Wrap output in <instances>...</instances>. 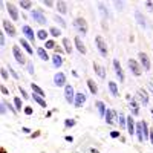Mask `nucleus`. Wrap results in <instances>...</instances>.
<instances>
[{
    "label": "nucleus",
    "instance_id": "1",
    "mask_svg": "<svg viewBox=\"0 0 153 153\" xmlns=\"http://www.w3.org/2000/svg\"><path fill=\"white\" fill-rule=\"evenodd\" d=\"M74 28L76 31L78 35H87V31H89V26H87V22L83 19V17H75L74 19Z\"/></svg>",
    "mask_w": 153,
    "mask_h": 153
},
{
    "label": "nucleus",
    "instance_id": "2",
    "mask_svg": "<svg viewBox=\"0 0 153 153\" xmlns=\"http://www.w3.org/2000/svg\"><path fill=\"white\" fill-rule=\"evenodd\" d=\"M95 46H97L98 54L103 57V58H107V55H109V48H107L106 40H104L101 35H97V37H95Z\"/></svg>",
    "mask_w": 153,
    "mask_h": 153
},
{
    "label": "nucleus",
    "instance_id": "3",
    "mask_svg": "<svg viewBox=\"0 0 153 153\" xmlns=\"http://www.w3.org/2000/svg\"><path fill=\"white\" fill-rule=\"evenodd\" d=\"M12 57L16 58V61L19 63L20 66H26V63H28L26 55H25V51H23L19 45H14V46H12Z\"/></svg>",
    "mask_w": 153,
    "mask_h": 153
},
{
    "label": "nucleus",
    "instance_id": "4",
    "mask_svg": "<svg viewBox=\"0 0 153 153\" xmlns=\"http://www.w3.org/2000/svg\"><path fill=\"white\" fill-rule=\"evenodd\" d=\"M29 16H31V19H32L34 22H37L38 25H46V23H48V17H46L45 11H43L42 8L32 9V11L29 12Z\"/></svg>",
    "mask_w": 153,
    "mask_h": 153
},
{
    "label": "nucleus",
    "instance_id": "5",
    "mask_svg": "<svg viewBox=\"0 0 153 153\" xmlns=\"http://www.w3.org/2000/svg\"><path fill=\"white\" fill-rule=\"evenodd\" d=\"M127 68H129L130 74L135 75V76H141L143 75V68H141V65H139V61L135 60V58L127 60Z\"/></svg>",
    "mask_w": 153,
    "mask_h": 153
},
{
    "label": "nucleus",
    "instance_id": "6",
    "mask_svg": "<svg viewBox=\"0 0 153 153\" xmlns=\"http://www.w3.org/2000/svg\"><path fill=\"white\" fill-rule=\"evenodd\" d=\"M22 34H23V37L26 38L31 45H35L37 34H34V29L29 26V25H23V26H22Z\"/></svg>",
    "mask_w": 153,
    "mask_h": 153
},
{
    "label": "nucleus",
    "instance_id": "7",
    "mask_svg": "<svg viewBox=\"0 0 153 153\" xmlns=\"http://www.w3.org/2000/svg\"><path fill=\"white\" fill-rule=\"evenodd\" d=\"M2 26H3V32L6 35H9L11 38H14L17 35V31H16V26L12 25V22H9L8 19H3L2 20Z\"/></svg>",
    "mask_w": 153,
    "mask_h": 153
},
{
    "label": "nucleus",
    "instance_id": "8",
    "mask_svg": "<svg viewBox=\"0 0 153 153\" xmlns=\"http://www.w3.org/2000/svg\"><path fill=\"white\" fill-rule=\"evenodd\" d=\"M129 109H130V115H132V117H139V113H141V103L138 101L136 97H133L129 101Z\"/></svg>",
    "mask_w": 153,
    "mask_h": 153
},
{
    "label": "nucleus",
    "instance_id": "9",
    "mask_svg": "<svg viewBox=\"0 0 153 153\" xmlns=\"http://www.w3.org/2000/svg\"><path fill=\"white\" fill-rule=\"evenodd\" d=\"M112 65H113V69H115V75L118 76L120 83H124V81H126V75H124V71H123V66H121L120 60H118V58H113Z\"/></svg>",
    "mask_w": 153,
    "mask_h": 153
},
{
    "label": "nucleus",
    "instance_id": "10",
    "mask_svg": "<svg viewBox=\"0 0 153 153\" xmlns=\"http://www.w3.org/2000/svg\"><path fill=\"white\" fill-rule=\"evenodd\" d=\"M118 112L117 110H113V109H110V107H107V110H106V115H104V121H106V124L107 126H113L115 123H117V120H118Z\"/></svg>",
    "mask_w": 153,
    "mask_h": 153
},
{
    "label": "nucleus",
    "instance_id": "11",
    "mask_svg": "<svg viewBox=\"0 0 153 153\" xmlns=\"http://www.w3.org/2000/svg\"><path fill=\"white\" fill-rule=\"evenodd\" d=\"M5 6H6V11H8V14H9L11 20H12V22H19L20 16H19V9H17V6L12 3V2H6Z\"/></svg>",
    "mask_w": 153,
    "mask_h": 153
},
{
    "label": "nucleus",
    "instance_id": "12",
    "mask_svg": "<svg viewBox=\"0 0 153 153\" xmlns=\"http://www.w3.org/2000/svg\"><path fill=\"white\" fill-rule=\"evenodd\" d=\"M52 81H54V86H55V87H65V86L68 84L66 74H65V72H57V74L54 75Z\"/></svg>",
    "mask_w": 153,
    "mask_h": 153
},
{
    "label": "nucleus",
    "instance_id": "13",
    "mask_svg": "<svg viewBox=\"0 0 153 153\" xmlns=\"http://www.w3.org/2000/svg\"><path fill=\"white\" fill-rule=\"evenodd\" d=\"M75 89L72 84H66L65 86V100H66V103L68 104H74V101H75Z\"/></svg>",
    "mask_w": 153,
    "mask_h": 153
},
{
    "label": "nucleus",
    "instance_id": "14",
    "mask_svg": "<svg viewBox=\"0 0 153 153\" xmlns=\"http://www.w3.org/2000/svg\"><path fill=\"white\" fill-rule=\"evenodd\" d=\"M138 58H139V65H141L143 71H144V72H149L150 68H152V63H150L149 55H147L146 52H139V54H138Z\"/></svg>",
    "mask_w": 153,
    "mask_h": 153
},
{
    "label": "nucleus",
    "instance_id": "15",
    "mask_svg": "<svg viewBox=\"0 0 153 153\" xmlns=\"http://www.w3.org/2000/svg\"><path fill=\"white\" fill-rule=\"evenodd\" d=\"M136 98H138V101H139V103H141L143 106H149L150 95H149V92L146 91V89H138V92H136Z\"/></svg>",
    "mask_w": 153,
    "mask_h": 153
},
{
    "label": "nucleus",
    "instance_id": "16",
    "mask_svg": "<svg viewBox=\"0 0 153 153\" xmlns=\"http://www.w3.org/2000/svg\"><path fill=\"white\" fill-rule=\"evenodd\" d=\"M86 100H87V95L81 91V92H76L75 94V101H74V106H75V109H80V107H83V104L86 103Z\"/></svg>",
    "mask_w": 153,
    "mask_h": 153
},
{
    "label": "nucleus",
    "instance_id": "17",
    "mask_svg": "<svg viewBox=\"0 0 153 153\" xmlns=\"http://www.w3.org/2000/svg\"><path fill=\"white\" fill-rule=\"evenodd\" d=\"M126 130L130 136H135V133H136V123L132 115H127V129Z\"/></svg>",
    "mask_w": 153,
    "mask_h": 153
},
{
    "label": "nucleus",
    "instance_id": "18",
    "mask_svg": "<svg viewBox=\"0 0 153 153\" xmlns=\"http://www.w3.org/2000/svg\"><path fill=\"white\" fill-rule=\"evenodd\" d=\"M20 46H22V49L25 51V54H28V55H34V48H32V45L26 40L25 37H22L20 38Z\"/></svg>",
    "mask_w": 153,
    "mask_h": 153
},
{
    "label": "nucleus",
    "instance_id": "19",
    "mask_svg": "<svg viewBox=\"0 0 153 153\" xmlns=\"http://www.w3.org/2000/svg\"><path fill=\"white\" fill-rule=\"evenodd\" d=\"M74 45H75V48H76V51H78L80 54H86L87 52V49H86V45L83 43V40H81V37L80 35H76L75 38H74Z\"/></svg>",
    "mask_w": 153,
    "mask_h": 153
},
{
    "label": "nucleus",
    "instance_id": "20",
    "mask_svg": "<svg viewBox=\"0 0 153 153\" xmlns=\"http://www.w3.org/2000/svg\"><path fill=\"white\" fill-rule=\"evenodd\" d=\"M135 20L138 22V25H139V26H141V28H147V20H146V17H144V14H143V12L141 11H139V9H135Z\"/></svg>",
    "mask_w": 153,
    "mask_h": 153
},
{
    "label": "nucleus",
    "instance_id": "21",
    "mask_svg": "<svg viewBox=\"0 0 153 153\" xmlns=\"http://www.w3.org/2000/svg\"><path fill=\"white\" fill-rule=\"evenodd\" d=\"M94 71L100 80H106V68L101 66L100 63H94Z\"/></svg>",
    "mask_w": 153,
    "mask_h": 153
},
{
    "label": "nucleus",
    "instance_id": "22",
    "mask_svg": "<svg viewBox=\"0 0 153 153\" xmlns=\"http://www.w3.org/2000/svg\"><path fill=\"white\" fill-rule=\"evenodd\" d=\"M95 109L98 112V115L101 118H104V115H106V110H107V106L104 104V101H101V100H97L95 101Z\"/></svg>",
    "mask_w": 153,
    "mask_h": 153
},
{
    "label": "nucleus",
    "instance_id": "23",
    "mask_svg": "<svg viewBox=\"0 0 153 153\" xmlns=\"http://www.w3.org/2000/svg\"><path fill=\"white\" fill-rule=\"evenodd\" d=\"M35 54L38 55V58L43 60V61H49V60H51V57H49V54H48V51L45 49V46H38V48L35 49Z\"/></svg>",
    "mask_w": 153,
    "mask_h": 153
},
{
    "label": "nucleus",
    "instance_id": "24",
    "mask_svg": "<svg viewBox=\"0 0 153 153\" xmlns=\"http://www.w3.org/2000/svg\"><path fill=\"white\" fill-rule=\"evenodd\" d=\"M51 61H52V66L55 69H60L63 66V63H65V58H63V55H58V54H54L52 57H51Z\"/></svg>",
    "mask_w": 153,
    "mask_h": 153
},
{
    "label": "nucleus",
    "instance_id": "25",
    "mask_svg": "<svg viewBox=\"0 0 153 153\" xmlns=\"http://www.w3.org/2000/svg\"><path fill=\"white\" fill-rule=\"evenodd\" d=\"M55 9L58 11V14L65 16V14H68V3L63 2V0H60V2H55Z\"/></svg>",
    "mask_w": 153,
    "mask_h": 153
},
{
    "label": "nucleus",
    "instance_id": "26",
    "mask_svg": "<svg viewBox=\"0 0 153 153\" xmlns=\"http://www.w3.org/2000/svg\"><path fill=\"white\" fill-rule=\"evenodd\" d=\"M107 89H109V92H110V95H112L113 98L120 97V92H118V84L115 83V81H109V83H107Z\"/></svg>",
    "mask_w": 153,
    "mask_h": 153
},
{
    "label": "nucleus",
    "instance_id": "27",
    "mask_svg": "<svg viewBox=\"0 0 153 153\" xmlns=\"http://www.w3.org/2000/svg\"><path fill=\"white\" fill-rule=\"evenodd\" d=\"M135 136L138 138V141L139 143H146L144 141V132H143V124H141V121H138L136 123V133H135Z\"/></svg>",
    "mask_w": 153,
    "mask_h": 153
},
{
    "label": "nucleus",
    "instance_id": "28",
    "mask_svg": "<svg viewBox=\"0 0 153 153\" xmlns=\"http://www.w3.org/2000/svg\"><path fill=\"white\" fill-rule=\"evenodd\" d=\"M61 45H63V49L66 51V54H72L74 48H72V43H71V40H69L68 37H63V40H61Z\"/></svg>",
    "mask_w": 153,
    "mask_h": 153
},
{
    "label": "nucleus",
    "instance_id": "29",
    "mask_svg": "<svg viewBox=\"0 0 153 153\" xmlns=\"http://www.w3.org/2000/svg\"><path fill=\"white\" fill-rule=\"evenodd\" d=\"M98 11H100L101 17H103V20L106 22V20L109 19V11H107V8H106V5H104L103 2H100V3H98Z\"/></svg>",
    "mask_w": 153,
    "mask_h": 153
},
{
    "label": "nucleus",
    "instance_id": "30",
    "mask_svg": "<svg viewBox=\"0 0 153 153\" xmlns=\"http://www.w3.org/2000/svg\"><path fill=\"white\" fill-rule=\"evenodd\" d=\"M117 123L120 124V129H127V115H124L123 112H120Z\"/></svg>",
    "mask_w": 153,
    "mask_h": 153
},
{
    "label": "nucleus",
    "instance_id": "31",
    "mask_svg": "<svg viewBox=\"0 0 153 153\" xmlns=\"http://www.w3.org/2000/svg\"><path fill=\"white\" fill-rule=\"evenodd\" d=\"M32 100H34V103H35V104H38L40 107H43V109H46V107H48V104H46V100H45L43 97H38V95L32 94Z\"/></svg>",
    "mask_w": 153,
    "mask_h": 153
},
{
    "label": "nucleus",
    "instance_id": "32",
    "mask_svg": "<svg viewBox=\"0 0 153 153\" xmlns=\"http://www.w3.org/2000/svg\"><path fill=\"white\" fill-rule=\"evenodd\" d=\"M87 87H89V92H91L92 95H97L98 94V86H97V83L92 78L87 80Z\"/></svg>",
    "mask_w": 153,
    "mask_h": 153
},
{
    "label": "nucleus",
    "instance_id": "33",
    "mask_svg": "<svg viewBox=\"0 0 153 153\" xmlns=\"http://www.w3.org/2000/svg\"><path fill=\"white\" fill-rule=\"evenodd\" d=\"M31 89H32V94H35V95H38V97H43V98L46 97V95H45V91H43V89L38 86V84L31 83Z\"/></svg>",
    "mask_w": 153,
    "mask_h": 153
},
{
    "label": "nucleus",
    "instance_id": "34",
    "mask_svg": "<svg viewBox=\"0 0 153 153\" xmlns=\"http://www.w3.org/2000/svg\"><path fill=\"white\" fill-rule=\"evenodd\" d=\"M19 6L23 11H32V2H29V0H22V2H19Z\"/></svg>",
    "mask_w": 153,
    "mask_h": 153
},
{
    "label": "nucleus",
    "instance_id": "35",
    "mask_svg": "<svg viewBox=\"0 0 153 153\" xmlns=\"http://www.w3.org/2000/svg\"><path fill=\"white\" fill-rule=\"evenodd\" d=\"M141 124H143V132H144V141H149L150 139V127H149V124H147V121H141Z\"/></svg>",
    "mask_w": 153,
    "mask_h": 153
},
{
    "label": "nucleus",
    "instance_id": "36",
    "mask_svg": "<svg viewBox=\"0 0 153 153\" xmlns=\"http://www.w3.org/2000/svg\"><path fill=\"white\" fill-rule=\"evenodd\" d=\"M54 22H55L57 25H60V28H63V29L68 28V23H66V20L63 19L61 16H58V14H55V16H54Z\"/></svg>",
    "mask_w": 153,
    "mask_h": 153
},
{
    "label": "nucleus",
    "instance_id": "37",
    "mask_svg": "<svg viewBox=\"0 0 153 153\" xmlns=\"http://www.w3.org/2000/svg\"><path fill=\"white\" fill-rule=\"evenodd\" d=\"M48 31H49V35H52L54 38H58V37H61V34H63V32H61V29H60V28H57V26H51Z\"/></svg>",
    "mask_w": 153,
    "mask_h": 153
},
{
    "label": "nucleus",
    "instance_id": "38",
    "mask_svg": "<svg viewBox=\"0 0 153 153\" xmlns=\"http://www.w3.org/2000/svg\"><path fill=\"white\" fill-rule=\"evenodd\" d=\"M48 35H49V31H46V29H40V31H37V38H38V40H43V42L49 40Z\"/></svg>",
    "mask_w": 153,
    "mask_h": 153
},
{
    "label": "nucleus",
    "instance_id": "39",
    "mask_svg": "<svg viewBox=\"0 0 153 153\" xmlns=\"http://www.w3.org/2000/svg\"><path fill=\"white\" fill-rule=\"evenodd\" d=\"M12 103H14V106H16V109H17L19 112H22V110L25 109V106H23V103H22V98H20V97H14Z\"/></svg>",
    "mask_w": 153,
    "mask_h": 153
},
{
    "label": "nucleus",
    "instance_id": "40",
    "mask_svg": "<svg viewBox=\"0 0 153 153\" xmlns=\"http://www.w3.org/2000/svg\"><path fill=\"white\" fill-rule=\"evenodd\" d=\"M55 48H57V45H55L54 38H49V40L45 42V49H46V51H48V49H55Z\"/></svg>",
    "mask_w": 153,
    "mask_h": 153
},
{
    "label": "nucleus",
    "instance_id": "41",
    "mask_svg": "<svg viewBox=\"0 0 153 153\" xmlns=\"http://www.w3.org/2000/svg\"><path fill=\"white\" fill-rule=\"evenodd\" d=\"M26 72H28L29 75H34V74H35V66H34L32 60H28V63H26Z\"/></svg>",
    "mask_w": 153,
    "mask_h": 153
},
{
    "label": "nucleus",
    "instance_id": "42",
    "mask_svg": "<svg viewBox=\"0 0 153 153\" xmlns=\"http://www.w3.org/2000/svg\"><path fill=\"white\" fill-rule=\"evenodd\" d=\"M75 124H76V120H74V118H66V120H65V129H72V127H75Z\"/></svg>",
    "mask_w": 153,
    "mask_h": 153
},
{
    "label": "nucleus",
    "instance_id": "43",
    "mask_svg": "<svg viewBox=\"0 0 153 153\" xmlns=\"http://www.w3.org/2000/svg\"><path fill=\"white\" fill-rule=\"evenodd\" d=\"M0 106H2V107H0V113H2V117H5L6 112H8V106H6V100L5 98L0 101Z\"/></svg>",
    "mask_w": 153,
    "mask_h": 153
},
{
    "label": "nucleus",
    "instance_id": "44",
    "mask_svg": "<svg viewBox=\"0 0 153 153\" xmlns=\"http://www.w3.org/2000/svg\"><path fill=\"white\" fill-rule=\"evenodd\" d=\"M8 71H9V74H11V76H12V78H14V80H17V81H19V80H20V75H19V74H17V71H16V69H14V68H12V66H11V65H9V66H8Z\"/></svg>",
    "mask_w": 153,
    "mask_h": 153
},
{
    "label": "nucleus",
    "instance_id": "45",
    "mask_svg": "<svg viewBox=\"0 0 153 153\" xmlns=\"http://www.w3.org/2000/svg\"><path fill=\"white\" fill-rule=\"evenodd\" d=\"M0 75H2V80L3 81H8L9 80V74H8V69L6 68H0Z\"/></svg>",
    "mask_w": 153,
    "mask_h": 153
},
{
    "label": "nucleus",
    "instance_id": "46",
    "mask_svg": "<svg viewBox=\"0 0 153 153\" xmlns=\"http://www.w3.org/2000/svg\"><path fill=\"white\" fill-rule=\"evenodd\" d=\"M6 106H8V110L12 113V115H17L19 113V110L16 109V106H14V103H8V101H6Z\"/></svg>",
    "mask_w": 153,
    "mask_h": 153
},
{
    "label": "nucleus",
    "instance_id": "47",
    "mask_svg": "<svg viewBox=\"0 0 153 153\" xmlns=\"http://www.w3.org/2000/svg\"><path fill=\"white\" fill-rule=\"evenodd\" d=\"M23 113L26 115V117H31V115H34V107H31V106H25Z\"/></svg>",
    "mask_w": 153,
    "mask_h": 153
},
{
    "label": "nucleus",
    "instance_id": "48",
    "mask_svg": "<svg viewBox=\"0 0 153 153\" xmlns=\"http://www.w3.org/2000/svg\"><path fill=\"white\" fill-rule=\"evenodd\" d=\"M124 2H113V6L117 8V11H124Z\"/></svg>",
    "mask_w": 153,
    "mask_h": 153
},
{
    "label": "nucleus",
    "instance_id": "49",
    "mask_svg": "<svg viewBox=\"0 0 153 153\" xmlns=\"http://www.w3.org/2000/svg\"><path fill=\"white\" fill-rule=\"evenodd\" d=\"M110 138H112V139L121 138V132H120V130H112V132H110Z\"/></svg>",
    "mask_w": 153,
    "mask_h": 153
},
{
    "label": "nucleus",
    "instance_id": "50",
    "mask_svg": "<svg viewBox=\"0 0 153 153\" xmlns=\"http://www.w3.org/2000/svg\"><path fill=\"white\" fill-rule=\"evenodd\" d=\"M19 91H20V94H22V98H23V100H29V95H28V92L25 91V89H23L22 86H19Z\"/></svg>",
    "mask_w": 153,
    "mask_h": 153
},
{
    "label": "nucleus",
    "instance_id": "51",
    "mask_svg": "<svg viewBox=\"0 0 153 153\" xmlns=\"http://www.w3.org/2000/svg\"><path fill=\"white\" fill-rule=\"evenodd\" d=\"M0 45H2V48L6 46V34H5V32L0 34Z\"/></svg>",
    "mask_w": 153,
    "mask_h": 153
},
{
    "label": "nucleus",
    "instance_id": "52",
    "mask_svg": "<svg viewBox=\"0 0 153 153\" xmlns=\"http://www.w3.org/2000/svg\"><path fill=\"white\" fill-rule=\"evenodd\" d=\"M0 92H2V95H9V89L5 84H2L0 86Z\"/></svg>",
    "mask_w": 153,
    "mask_h": 153
},
{
    "label": "nucleus",
    "instance_id": "53",
    "mask_svg": "<svg viewBox=\"0 0 153 153\" xmlns=\"http://www.w3.org/2000/svg\"><path fill=\"white\" fill-rule=\"evenodd\" d=\"M144 6L150 11V12H153V2H150V0H147V2H144Z\"/></svg>",
    "mask_w": 153,
    "mask_h": 153
},
{
    "label": "nucleus",
    "instance_id": "54",
    "mask_svg": "<svg viewBox=\"0 0 153 153\" xmlns=\"http://www.w3.org/2000/svg\"><path fill=\"white\" fill-rule=\"evenodd\" d=\"M54 52H55V54H58V55H63V54H65V52H66V51H65V49H63L61 46H57V48L54 49Z\"/></svg>",
    "mask_w": 153,
    "mask_h": 153
},
{
    "label": "nucleus",
    "instance_id": "55",
    "mask_svg": "<svg viewBox=\"0 0 153 153\" xmlns=\"http://www.w3.org/2000/svg\"><path fill=\"white\" fill-rule=\"evenodd\" d=\"M43 5H45L46 8H54V6H55V2H49V0L46 2V0H45V2H43Z\"/></svg>",
    "mask_w": 153,
    "mask_h": 153
},
{
    "label": "nucleus",
    "instance_id": "56",
    "mask_svg": "<svg viewBox=\"0 0 153 153\" xmlns=\"http://www.w3.org/2000/svg\"><path fill=\"white\" fill-rule=\"evenodd\" d=\"M147 89H149V92L153 95V81H149L147 83Z\"/></svg>",
    "mask_w": 153,
    "mask_h": 153
},
{
    "label": "nucleus",
    "instance_id": "57",
    "mask_svg": "<svg viewBox=\"0 0 153 153\" xmlns=\"http://www.w3.org/2000/svg\"><path fill=\"white\" fill-rule=\"evenodd\" d=\"M65 141H66V143H74V136H72V135H66V136H65Z\"/></svg>",
    "mask_w": 153,
    "mask_h": 153
},
{
    "label": "nucleus",
    "instance_id": "58",
    "mask_svg": "<svg viewBox=\"0 0 153 153\" xmlns=\"http://www.w3.org/2000/svg\"><path fill=\"white\" fill-rule=\"evenodd\" d=\"M22 132L25 135H31V129H29V127H22Z\"/></svg>",
    "mask_w": 153,
    "mask_h": 153
},
{
    "label": "nucleus",
    "instance_id": "59",
    "mask_svg": "<svg viewBox=\"0 0 153 153\" xmlns=\"http://www.w3.org/2000/svg\"><path fill=\"white\" fill-rule=\"evenodd\" d=\"M149 141H150V144L153 146V129H150V139H149Z\"/></svg>",
    "mask_w": 153,
    "mask_h": 153
},
{
    "label": "nucleus",
    "instance_id": "60",
    "mask_svg": "<svg viewBox=\"0 0 153 153\" xmlns=\"http://www.w3.org/2000/svg\"><path fill=\"white\" fill-rule=\"evenodd\" d=\"M29 136H31V138H38V136H40V132H35V133H31Z\"/></svg>",
    "mask_w": 153,
    "mask_h": 153
},
{
    "label": "nucleus",
    "instance_id": "61",
    "mask_svg": "<svg viewBox=\"0 0 153 153\" xmlns=\"http://www.w3.org/2000/svg\"><path fill=\"white\" fill-rule=\"evenodd\" d=\"M132 98H133V97H132V95H130V94H127V95H126V100H127V101H130V100H132Z\"/></svg>",
    "mask_w": 153,
    "mask_h": 153
},
{
    "label": "nucleus",
    "instance_id": "62",
    "mask_svg": "<svg viewBox=\"0 0 153 153\" xmlns=\"http://www.w3.org/2000/svg\"><path fill=\"white\" fill-rule=\"evenodd\" d=\"M91 153H100L98 149H91Z\"/></svg>",
    "mask_w": 153,
    "mask_h": 153
},
{
    "label": "nucleus",
    "instance_id": "63",
    "mask_svg": "<svg viewBox=\"0 0 153 153\" xmlns=\"http://www.w3.org/2000/svg\"><path fill=\"white\" fill-rule=\"evenodd\" d=\"M52 117V112H46V118H51Z\"/></svg>",
    "mask_w": 153,
    "mask_h": 153
},
{
    "label": "nucleus",
    "instance_id": "64",
    "mask_svg": "<svg viewBox=\"0 0 153 153\" xmlns=\"http://www.w3.org/2000/svg\"><path fill=\"white\" fill-rule=\"evenodd\" d=\"M150 113H152V117H153V107H150Z\"/></svg>",
    "mask_w": 153,
    "mask_h": 153
}]
</instances>
